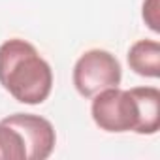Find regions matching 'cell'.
<instances>
[{
	"mask_svg": "<svg viewBox=\"0 0 160 160\" xmlns=\"http://www.w3.org/2000/svg\"><path fill=\"white\" fill-rule=\"evenodd\" d=\"M0 85L17 102L43 104L53 89V70L38 49L21 38L0 45Z\"/></svg>",
	"mask_w": 160,
	"mask_h": 160,
	"instance_id": "obj_1",
	"label": "cell"
},
{
	"mask_svg": "<svg viewBox=\"0 0 160 160\" xmlns=\"http://www.w3.org/2000/svg\"><path fill=\"white\" fill-rule=\"evenodd\" d=\"M57 145L53 124L34 113H13L0 121V158L45 160Z\"/></svg>",
	"mask_w": 160,
	"mask_h": 160,
	"instance_id": "obj_2",
	"label": "cell"
},
{
	"mask_svg": "<svg viewBox=\"0 0 160 160\" xmlns=\"http://www.w3.org/2000/svg\"><path fill=\"white\" fill-rule=\"evenodd\" d=\"M91 115L94 124L106 132H136L141 128V104L136 89L122 91L119 87L104 89L92 96Z\"/></svg>",
	"mask_w": 160,
	"mask_h": 160,
	"instance_id": "obj_3",
	"label": "cell"
},
{
	"mask_svg": "<svg viewBox=\"0 0 160 160\" xmlns=\"http://www.w3.org/2000/svg\"><path fill=\"white\" fill-rule=\"evenodd\" d=\"M73 87L83 98H92L104 89L119 87L122 68L115 55L106 49H91L73 66Z\"/></svg>",
	"mask_w": 160,
	"mask_h": 160,
	"instance_id": "obj_4",
	"label": "cell"
},
{
	"mask_svg": "<svg viewBox=\"0 0 160 160\" xmlns=\"http://www.w3.org/2000/svg\"><path fill=\"white\" fill-rule=\"evenodd\" d=\"M128 66L141 77L160 75V43L156 40H138L128 49Z\"/></svg>",
	"mask_w": 160,
	"mask_h": 160,
	"instance_id": "obj_5",
	"label": "cell"
},
{
	"mask_svg": "<svg viewBox=\"0 0 160 160\" xmlns=\"http://www.w3.org/2000/svg\"><path fill=\"white\" fill-rule=\"evenodd\" d=\"M143 21L152 32H158V0H145L143 2Z\"/></svg>",
	"mask_w": 160,
	"mask_h": 160,
	"instance_id": "obj_6",
	"label": "cell"
}]
</instances>
